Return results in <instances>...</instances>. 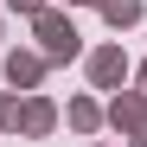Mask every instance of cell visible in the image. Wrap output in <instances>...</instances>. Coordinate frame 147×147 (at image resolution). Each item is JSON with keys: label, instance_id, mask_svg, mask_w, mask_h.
<instances>
[{"label": "cell", "instance_id": "obj_1", "mask_svg": "<svg viewBox=\"0 0 147 147\" xmlns=\"http://www.w3.org/2000/svg\"><path fill=\"white\" fill-rule=\"evenodd\" d=\"M32 38H38V51L51 58V64H70L83 51V38H77V19H70V7H45L32 13Z\"/></svg>", "mask_w": 147, "mask_h": 147}, {"label": "cell", "instance_id": "obj_2", "mask_svg": "<svg viewBox=\"0 0 147 147\" xmlns=\"http://www.w3.org/2000/svg\"><path fill=\"white\" fill-rule=\"evenodd\" d=\"M83 70H90V90H121L134 77V64H128V51H121V45L109 38V45H96V51L83 58Z\"/></svg>", "mask_w": 147, "mask_h": 147}, {"label": "cell", "instance_id": "obj_3", "mask_svg": "<svg viewBox=\"0 0 147 147\" xmlns=\"http://www.w3.org/2000/svg\"><path fill=\"white\" fill-rule=\"evenodd\" d=\"M0 70H7V90H38V83H45V70H51V58H45L38 45H19V51L0 58Z\"/></svg>", "mask_w": 147, "mask_h": 147}, {"label": "cell", "instance_id": "obj_4", "mask_svg": "<svg viewBox=\"0 0 147 147\" xmlns=\"http://www.w3.org/2000/svg\"><path fill=\"white\" fill-rule=\"evenodd\" d=\"M64 121V109L51 102V96H38V90H26V102H19V134H32V141H45Z\"/></svg>", "mask_w": 147, "mask_h": 147}, {"label": "cell", "instance_id": "obj_5", "mask_svg": "<svg viewBox=\"0 0 147 147\" xmlns=\"http://www.w3.org/2000/svg\"><path fill=\"white\" fill-rule=\"evenodd\" d=\"M102 115H109V128H115L121 141H128V134L141 128V121H147V90H115Z\"/></svg>", "mask_w": 147, "mask_h": 147}, {"label": "cell", "instance_id": "obj_6", "mask_svg": "<svg viewBox=\"0 0 147 147\" xmlns=\"http://www.w3.org/2000/svg\"><path fill=\"white\" fill-rule=\"evenodd\" d=\"M64 121H70V134H96V128H109V115L96 96H70L64 102Z\"/></svg>", "mask_w": 147, "mask_h": 147}, {"label": "cell", "instance_id": "obj_7", "mask_svg": "<svg viewBox=\"0 0 147 147\" xmlns=\"http://www.w3.org/2000/svg\"><path fill=\"white\" fill-rule=\"evenodd\" d=\"M96 13H102V26L109 32H128V26H141V0H96Z\"/></svg>", "mask_w": 147, "mask_h": 147}, {"label": "cell", "instance_id": "obj_8", "mask_svg": "<svg viewBox=\"0 0 147 147\" xmlns=\"http://www.w3.org/2000/svg\"><path fill=\"white\" fill-rule=\"evenodd\" d=\"M19 102H26V90H7V96H0V134H19Z\"/></svg>", "mask_w": 147, "mask_h": 147}, {"label": "cell", "instance_id": "obj_9", "mask_svg": "<svg viewBox=\"0 0 147 147\" xmlns=\"http://www.w3.org/2000/svg\"><path fill=\"white\" fill-rule=\"evenodd\" d=\"M51 0H7V13H19V19H32V13H45Z\"/></svg>", "mask_w": 147, "mask_h": 147}, {"label": "cell", "instance_id": "obj_10", "mask_svg": "<svg viewBox=\"0 0 147 147\" xmlns=\"http://www.w3.org/2000/svg\"><path fill=\"white\" fill-rule=\"evenodd\" d=\"M128 147H147V121H141V128H134V134H128Z\"/></svg>", "mask_w": 147, "mask_h": 147}, {"label": "cell", "instance_id": "obj_11", "mask_svg": "<svg viewBox=\"0 0 147 147\" xmlns=\"http://www.w3.org/2000/svg\"><path fill=\"white\" fill-rule=\"evenodd\" d=\"M58 7H96V0H58Z\"/></svg>", "mask_w": 147, "mask_h": 147}, {"label": "cell", "instance_id": "obj_12", "mask_svg": "<svg viewBox=\"0 0 147 147\" xmlns=\"http://www.w3.org/2000/svg\"><path fill=\"white\" fill-rule=\"evenodd\" d=\"M134 77H141V90H147V64H141V70H134Z\"/></svg>", "mask_w": 147, "mask_h": 147}, {"label": "cell", "instance_id": "obj_13", "mask_svg": "<svg viewBox=\"0 0 147 147\" xmlns=\"http://www.w3.org/2000/svg\"><path fill=\"white\" fill-rule=\"evenodd\" d=\"M90 147H109V141H90Z\"/></svg>", "mask_w": 147, "mask_h": 147}]
</instances>
